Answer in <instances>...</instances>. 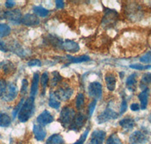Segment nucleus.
Wrapping results in <instances>:
<instances>
[{"label":"nucleus","instance_id":"1","mask_svg":"<svg viewBox=\"0 0 151 144\" xmlns=\"http://www.w3.org/2000/svg\"><path fill=\"white\" fill-rule=\"evenodd\" d=\"M35 108V98L29 96L24 102L18 113V119L22 123L27 122L33 115Z\"/></svg>","mask_w":151,"mask_h":144},{"label":"nucleus","instance_id":"2","mask_svg":"<svg viewBox=\"0 0 151 144\" xmlns=\"http://www.w3.org/2000/svg\"><path fill=\"white\" fill-rule=\"evenodd\" d=\"M76 115L75 110L71 107L65 106L62 108L58 121L65 128H69Z\"/></svg>","mask_w":151,"mask_h":144},{"label":"nucleus","instance_id":"3","mask_svg":"<svg viewBox=\"0 0 151 144\" xmlns=\"http://www.w3.org/2000/svg\"><path fill=\"white\" fill-rule=\"evenodd\" d=\"M119 115V114L110 108V107H107L105 108L104 111H103L101 113L98 115L96 120L98 124H103L110 120H115L118 118Z\"/></svg>","mask_w":151,"mask_h":144},{"label":"nucleus","instance_id":"4","mask_svg":"<svg viewBox=\"0 0 151 144\" xmlns=\"http://www.w3.org/2000/svg\"><path fill=\"white\" fill-rule=\"evenodd\" d=\"M88 92L90 97L93 98L94 100H101L103 94V87L101 84L99 82L90 83L88 87Z\"/></svg>","mask_w":151,"mask_h":144},{"label":"nucleus","instance_id":"5","mask_svg":"<svg viewBox=\"0 0 151 144\" xmlns=\"http://www.w3.org/2000/svg\"><path fill=\"white\" fill-rule=\"evenodd\" d=\"M17 94H18L17 87L13 83H9L7 85L5 93L1 98L5 102H12L15 100Z\"/></svg>","mask_w":151,"mask_h":144},{"label":"nucleus","instance_id":"6","mask_svg":"<svg viewBox=\"0 0 151 144\" xmlns=\"http://www.w3.org/2000/svg\"><path fill=\"white\" fill-rule=\"evenodd\" d=\"M55 96L58 98L59 101H67L70 99L73 93V89L70 87L64 86L63 87H60L58 90L54 92Z\"/></svg>","mask_w":151,"mask_h":144},{"label":"nucleus","instance_id":"7","mask_svg":"<svg viewBox=\"0 0 151 144\" xmlns=\"http://www.w3.org/2000/svg\"><path fill=\"white\" fill-rule=\"evenodd\" d=\"M86 121V117L83 113L79 112V113L76 114L75 118L73 120L70 126L69 129L71 130H74L76 132H79L81 129L83 128V125L85 124Z\"/></svg>","mask_w":151,"mask_h":144},{"label":"nucleus","instance_id":"8","mask_svg":"<svg viewBox=\"0 0 151 144\" xmlns=\"http://www.w3.org/2000/svg\"><path fill=\"white\" fill-rule=\"evenodd\" d=\"M5 19L15 24H20L22 21V13L20 9H14L5 12Z\"/></svg>","mask_w":151,"mask_h":144},{"label":"nucleus","instance_id":"9","mask_svg":"<svg viewBox=\"0 0 151 144\" xmlns=\"http://www.w3.org/2000/svg\"><path fill=\"white\" fill-rule=\"evenodd\" d=\"M148 141V137L141 130H137L132 133L129 137L130 144H143Z\"/></svg>","mask_w":151,"mask_h":144},{"label":"nucleus","instance_id":"10","mask_svg":"<svg viewBox=\"0 0 151 144\" xmlns=\"http://www.w3.org/2000/svg\"><path fill=\"white\" fill-rule=\"evenodd\" d=\"M54 121V117L52 116V114L48 112V110L43 111L40 115H38L36 121L41 126H45L48 124H51Z\"/></svg>","mask_w":151,"mask_h":144},{"label":"nucleus","instance_id":"11","mask_svg":"<svg viewBox=\"0 0 151 144\" xmlns=\"http://www.w3.org/2000/svg\"><path fill=\"white\" fill-rule=\"evenodd\" d=\"M105 137H106V133L104 130H94L91 134L88 144H103Z\"/></svg>","mask_w":151,"mask_h":144},{"label":"nucleus","instance_id":"12","mask_svg":"<svg viewBox=\"0 0 151 144\" xmlns=\"http://www.w3.org/2000/svg\"><path fill=\"white\" fill-rule=\"evenodd\" d=\"M21 23L28 27H32L39 25L40 24V20L36 15L27 14L22 17Z\"/></svg>","mask_w":151,"mask_h":144},{"label":"nucleus","instance_id":"13","mask_svg":"<svg viewBox=\"0 0 151 144\" xmlns=\"http://www.w3.org/2000/svg\"><path fill=\"white\" fill-rule=\"evenodd\" d=\"M61 49L70 53H76L79 50V45L73 40H66L62 43Z\"/></svg>","mask_w":151,"mask_h":144},{"label":"nucleus","instance_id":"14","mask_svg":"<svg viewBox=\"0 0 151 144\" xmlns=\"http://www.w3.org/2000/svg\"><path fill=\"white\" fill-rule=\"evenodd\" d=\"M33 131L35 139L37 140L38 141H42L45 140L47 133L42 126L40 124H34L33 127Z\"/></svg>","mask_w":151,"mask_h":144},{"label":"nucleus","instance_id":"15","mask_svg":"<svg viewBox=\"0 0 151 144\" xmlns=\"http://www.w3.org/2000/svg\"><path fill=\"white\" fill-rule=\"evenodd\" d=\"M105 82H106V87L110 91H114L116 85V79L115 75L112 72H108L105 75Z\"/></svg>","mask_w":151,"mask_h":144},{"label":"nucleus","instance_id":"16","mask_svg":"<svg viewBox=\"0 0 151 144\" xmlns=\"http://www.w3.org/2000/svg\"><path fill=\"white\" fill-rule=\"evenodd\" d=\"M40 74L36 72L34 73L33 77V81H32V84H31V89H30V95L31 96L34 97L38 92L39 89V83H40Z\"/></svg>","mask_w":151,"mask_h":144},{"label":"nucleus","instance_id":"17","mask_svg":"<svg viewBox=\"0 0 151 144\" xmlns=\"http://www.w3.org/2000/svg\"><path fill=\"white\" fill-rule=\"evenodd\" d=\"M118 16V13L116 11L112 10V9H107L106 11V14H105L104 17L103 19V23H105L106 24H109L110 23H113L115 21Z\"/></svg>","mask_w":151,"mask_h":144},{"label":"nucleus","instance_id":"18","mask_svg":"<svg viewBox=\"0 0 151 144\" xmlns=\"http://www.w3.org/2000/svg\"><path fill=\"white\" fill-rule=\"evenodd\" d=\"M148 97H149V89H144V90L138 95L140 101H141V108L144 110L146 109L148 105Z\"/></svg>","mask_w":151,"mask_h":144},{"label":"nucleus","instance_id":"19","mask_svg":"<svg viewBox=\"0 0 151 144\" xmlns=\"http://www.w3.org/2000/svg\"><path fill=\"white\" fill-rule=\"evenodd\" d=\"M119 125L121 127L124 129L125 130H132L133 127L135 125V122L134 120L132 118H125V119H122V120L119 121Z\"/></svg>","mask_w":151,"mask_h":144},{"label":"nucleus","instance_id":"20","mask_svg":"<svg viewBox=\"0 0 151 144\" xmlns=\"http://www.w3.org/2000/svg\"><path fill=\"white\" fill-rule=\"evenodd\" d=\"M136 86H137V74L133 73L126 80V87L129 90L134 92L136 90Z\"/></svg>","mask_w":151,"mask_h":144},{"label":"nucleus","instance_id":"21","mask_svg":"<svg viewBox=\"0 0 151 144\" xmlns=\"http://www.w3.org/2000/svg\"><path fill=\"white\" fill-rule=\"evenodd\" d=\"M0 68L3 71L5 74H9L14 71L15 68H14V64L10 61H3L0 63Z\"/></svg>","mask_w":151,"mask_h":144},{"label":"nucleus","instance_id":"22","mask_svg":"<svg viewBox=\"0 0 151 144\" xmlns=\"http://www.w3.org/2000/svg\"><path fill=\"white\" fill-rule=\"evenodd\" d=\"M67 59L69 60L70 63H82V62H86L90 60V57L88 56V55H81V56H77V57H73L70 55H67Z\"/></svg>","mask_w":151,"mask_h":144},{"label":"nucleus","instance_id":"23","mask_svg":"<svg viewBox=\"0 0 151 144\" xmlns=\"http://www.w3.org/2000/svg\"><path fill=\"white\" fill-rule=\"evenodd\" d=\"M64 143V140L63 137L58 134L50 136L46 140V144H63Z\"/></svg>","mask_w":151,"mask_h":144},{"label":"nucleus","instance_id":"24","mask_svg":"<svg viewBox=\"0 0 151 144\" xmlns=\"http://www.w3.org/2000/svg\"><path fill=\"white\" fill-rule=\"evenodd\" d=\"M151 84V73H145L143 74L142 78L141 80V84H140V87L141 89H147V87Z\"/></svg>","mask_w":151,"mask_h":144},{"label":"nucleus","instance_id":"25","mask_svg":"<svg viewBox=\"0 0 151 144\" xmlns=\"http://www.w3.org/2000/svg\"><path fill=\"white\" fill-rule=\"evenodd\" d=\"M12 123L10 116L6 113H0V127H9Z\"/></svg>","mask_w":151,"mask_h":144},{"label":"nucleus","instance_id":"26","mask_svg":"<svg viewBox=\"0 0 151 144\" xmlns=\"http://www.w3.org/2000/svg\"><path fill=\"white\" fill-rule=\"evenodd\" d=\"M48 105L49 106L55 109H58L60 108V102L58 100V98L55 96V93H52L50 94L49 96V101H48Z\"/></svg>","mask_w":151,"mask_h":144},{"label":"nucleus","instance_id":"27","mask_svg":"<svg viewBox=\"0 0 151 144\" xmlns=\"http://www.w3.org/2000/svg\"><path fill=\"white\" fill-rule=\"evenodd\" d=\"M33 12H34L36 15L40 16L41 17H45L49 14V11L45 8L42 7V6H34L33 9Z\"/></svg>","mask_w":151,"mask_h":144},{"label":"nucleus","instance_id":"28","mask_svg":"<svg viewBox=\"0 0 151 144\" xmlns=\"http://www.w3.org/2000/svg\"><path fill=\"white\" fill-rule=\"evenodd\" d=\"M11 28L6 24H0V38L8 36L11 33Z\"/></svg>","mask_w":151,"mask_h":144},{"label":"nucleus","instance_id":"29","mask_svg":"<svg viewBox=\"0 0 151 144\" xmlns=\"http://www.w3.org/2000/svg\"><path fill=\"white\" fill-rule=\"evenodd\" d=\"M85 105V96L83 93H79L76 99V108L78 110L83 109Z\"/></svg>","mask_w":151,"mask_h":144},{"label":"nucleus","instance_id":"30","mask_svg":"<svg viewBox=\"0 0 151 144\" xmlns=\"http://www.w3.org/2000/svg\"><path fill=\"white\" fill-rule=\"evenodd\" d=\"M48 81H49V77H48V74L47 72H44L41 75L40 77V83L42 87V94H45V89H46L47 86H48Z\"/></svg>","mask_w":151,"mask_h":144},{"label":"nucleus","instance_id":"31","mask_svg":"<svg viewBox=\"0 0 151 144\" xmlns=\"http://www.w3.org/2000/svg\"><path fill=\"white\" fill-rule=\"evenodd\" d=\"M106 144H122L121 140L119 138L116 134H112L106 140Z\"/></svg>","mask_w":151,"mask_h":144},{"label":"nucleus","instance_id":"32","mask_svg":"<svg viewBox=\"0 0 151 144\" xmlns=\"http://www.w3.org/2000/svg\"><path fill=\"white\" fill-rule=\"evenodd\" d=\"M52 75H53V77H52V79L51 81V86L55 87L58 84L59 82L61 81L62 77L58 71H54L52 73Z\"/></svg>","mask_w":151,"mask_h":144},{"label":"nucleus","instance_id":"33","mask_svg":"<svg viewBox=\"0 0 151 144\" xmlns=\"http://www.w3.org/2000/svg\"><path fill=\"white\" fill-rule=\"evenodd\" d=\"M129 67L132 69L137 71H144L151 69V65H141V64H133L130 65Z\"/></svg>","mask_w":151,"mask_h":144},{"label":"nucleus","instance_id":"34","mask_svg":"<svg viewBox=\"0 0 151 144\" xmlns=\"http://www.w3.org/2000/svg\"><path fill=\"white\" fill-rule=\"evenodd\" d=\"M140 62L144 64H151V51H149L141 56L140 58Z\"/></svg>","mask_w":151,"mask_h":144},{"label":"nucleus","instance_id":"35","mask_svg":"<svg viewBox=\"0 0 151 144\" xmlns=\"http://www.w3.org/2000/svg\"><path fill=\"white\" fill-rule=\"evenodd\" d=\"M24 103V98H22V100H21V102H20V103L17 104V106L14 108V109L13 110V112H12L13 119H15L16 116H17V115H18L19 112H20V110H21V107H22Z\"/></svg>","mask_w":151,"mask_h":144},{"label":"nucleus","instance_id":"36","mask_svg":"<svg viewBox=\"0 0 151 144\" xmlns=\"http://www.w3.org/2000/svg\"><path fill=\"white\" fill-rule=\"evenodd\" d=\"M88 133H89V128H87L86 130H85V132L83 133V135L81 136L80 138L79 139V140H77L76 143H74L73 144H83L84 143V142L86 141V138H87Z\"/></svg>","mask_w":151,"mask_h":144},{"label":"nucleus","instance_id":"37","mask_svg":"<svg viewBox=\"0 0 151 144\" xmlns=\"http://www.w3.org/2000/svg\"><path fill=\"white\" fill-rule=\"evenodd\" d=\"M7 83L5 80H0V97H2L5 93L6 88H7Z\"/></svg>","mask_w":151,"mask_h":144},{"label":"nucleus","instance_id":"38","mask_svg":"<svg viewBox=\"0 0 151 144\" xmlns=\"http://www.w3.org/2000/svg\"><path fill=\"white\" fill-rule=\"evenodd\" d=\"M97 105V100H93L89 105H88V113L89 115V116H91L93 115V112H94V109H95V107H96Z\"/></svg>","mask_w":151,"mask_h":144},{"label":"nucleus","instance_id":"39","mask_svg":"<svg viewBox=\"0 0 151 144\" xmlns=\"http://www.w3.org/2000/svg\"><path fill=\"white\" fill-rule=\"evenodd\" d=\"M28 89V81L27 79H24L22 81V86H21V94L25 95L27 92Z\"/></svg>","mask_w":151,"mask_h":144},{"label":"nucleus","instance_id":"40","mask_svg":"<svg viewBox=\"0 0 151 144\" xmlns=\"http://www.w3.org/2000/svg\"><path fill=\"white\" fill-rule=\"evenodd\" d=\"M127 110V102L125 99H123L122 101V103H121V106H120V111H119V114L120 115H122L123 113H125V112Z\"/></svg>","mask_w":151,"mask_h":144},{"label":"nucleus","instance_id":"41","mask_svg":"<svg viewBox=\"0 0 151 144\" xmlns=\"http://www.w3.org/2000/svg\"><path fill=\"white\" fill-rule=\"evenodd\" d=\"M29 66H41L42 62L39 59H33L27 63Z\"/></svg>","mask_w":151,"mask_h":144},{"label":"nucleus","instance_id":"42","mask_svg":"<svg viewBox=\"0 0 151 144\" xmlns=\"http://www.w3.org/2000/svg\"><path fill=\"white\" fill-rule=\"evenodd\" d=\"M16 5V2L14 1H12V0H8L5 2V7L7 8V9H12Z\"/></svg>","mask_w":151,"mask_h":144},{"label":"nucleus","instance_id":"43","mask_svg":"<svg viewBox=\"0 0 151 144\" xmlns=\"http://www.w3.org/2000/svg\"><path fill=\"white\" fill-rule=\"evenodd\" d=\"M55 3H56V7L58 9H61L64 7V1H61V0H56V1H55Z\"/></svg>","mask_w":151,"mask_h":144},{"label":"nucleus","instance_id":"44","mask_svg":"<svg viewBox=\"0 0 151 144\" xmlns=\"http://www.w3.org/2000/svg\"><path fill=\"white\" fill-rule=\"evenodd\" d=\"M131 110L133 111V112H137L140 109V105L137 103H133V104L131 105Z\"/></svg>","mask_w":151,"mask_h":144},{"label":"nucleus","instance_id":"45","mask_svg":"<svg viewBox=\"0 0 151 144\" xmlns=\"http://www.w3.org/2000/svg\"><path fill=\"white\" fill-rule=\"evenodd\" d=\"M5 12H4L2 9H0V20L5 19Z\"/></svg>","mask_w":151,"mask_h":144},{"label":"nucleus","instance_id":"46","mask_svg":"<svg viewBox=\"0 0 151 144\" xmlns=\"http://www.w3.org/2000/svg\"><path fill=\"white\" fill-rule=\"evenodd\" d=\"M148 120H149V121L151 123V114L149 115V117H148Z\"/></svg>","mask_w":151,"mask_h":144}]
</instances>
